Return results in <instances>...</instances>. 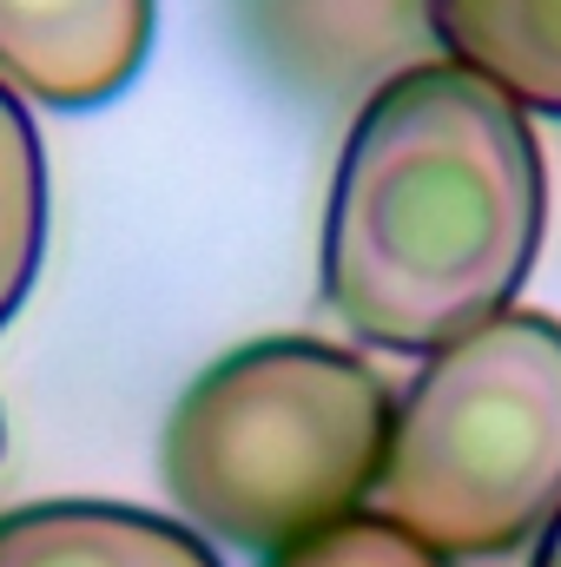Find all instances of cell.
Wrapping results in <instances>:
<instances>
[{
  "instance_id": "1",
  "label": "cell",
  "mask_w": 561,
  "mask_h": 567,
  "mask_svg": "<svg viewBox=\"0 0 561 567\" xmlns=\"http://www.w3.org/2000/svg\"><path fill=\"white\" fill-rule=\"evenodd\" d=\"M549 225L542 145L516 100L456 60L390 73L337 152L324 303L350 337L429 357L516 303Z\"/></svg>"
},
{
  "instance_id": "2",
  "label": "cell",
  "mask_w": 561,
  "mask_h": 567,
  "mask_svg": "<svg viewBox=\"0 0 561 567\" xmlns=\"http://www.w3.org/2000/svg\"><path fill=\"white\" fill-rule=\"evenodd\" d=\"M397 390L344 343L258 337L185 383L159 429V482L185 528L278 555L377 488Z\"/></svg>"
},
{
  "instance_id": "3",
  "label": "cell",
  "mask_w": 561,
  "mask_h": 567,
  "mask_svg": "<svg viewBox=\"0 0 561 567\" xmlns=\"http://www.w3.org/2000/svg\"><path fill=\"white\" fill-rule=\"evenodd\" d=\"M561 508V317L496 310L404 383L370 515L442 555H516Z\"/></svg>"
},
{
  "instance_id": "4",
  "label": "cell",
  "mask_w": 561,
  "mask_h": 567,
  "mask_svg": "<svg viewBox=\"0 0 561 567\" xmlns=\"http://www.w3.org/2000/svg\"><path fill=\"white\" fill-rule=\"evenodd\" d=\"M159 0H0V80L53 113H93L133 86Z\"/></svg>"
},
{
  "instance_id": "5",
  "label": "cell",
  "mask_w": 561,
  "mask_h": 567,
  "mask_svg": "<svg viewBox=\"0 0 561 567\" xmlns=\"http://www.w3.org/2000/svg\"><path fill=\"white\" fill-rule=\"evenodd\" d=\"M0 567H225L172 515L126 502H33L0 515Z\"/></svg>"
},
{
  "instance_id": "6",
  "label": "cell",
  "mask_w": 561,
  "mask_h": 567,
  "mask_svg": "<svg viewBox=\"0 0 561 567\" xmlns=\"http://www.w3.org/2000/svg\"><path fill=\"white\" fill-rule=\"evenodd\" d=\"M442 60L489 80L522 113L561 120V0H429Z\"/></svg>"
},
{
  "instance_id": "7",
  "label": "cell",
  "mask_w": 561,
  "mask_h": 567,
  "mask_svg": "<svg viewBox=\"0 0 561 567\" xmlns=\"http://www.w3.org/2000/svg\"><path fill=\"white\" fill-rule=\"evenodd\" d=\"M47 251V152L20 93L0 80V330L27 303Z\"/></svg>"
},
{
  "instance_id": "8",
  "label": "cell",
  "mask_w": 561,
  "mask_h": 567,
  "mask_svg": "<svg viewBox=\"0 0 561 567\" xmlns=\"http://www.w3.org/2000/svg\"><path fill=\"white\" fill-rule=\"evenodd\" d=\"M265 567H456V561L442 548L417 542V535H404L384 515H344V522L278 548V555H265Z\"/></svg>"
},
{
  "instance_id": "9",
  "label": "cell",
  "mask_w": 561,
  "mask_h": 567,
  "mask_svg": "<svg viewBox=\"0 0 561 567\" xmlns=\"http://www.w3.org/2000/svg\"><path fill=\"white\" fill-rule=\"evenodd\" d=\"M529 567H561V508L549 515V528L536 535V555H529Z\"/></svg>"
}]
</instances>
